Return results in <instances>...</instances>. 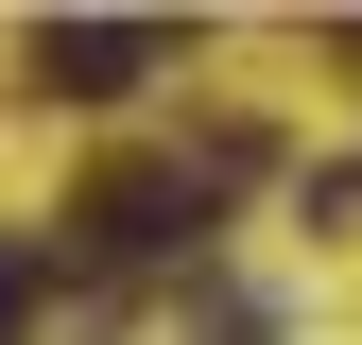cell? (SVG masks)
<instances>
[{"mask_svg": "<svg viewBox=\"0 0 362 345\" xmlns=\"http://www.w3.org/2000/svg\"><path fill=\"white\" fill-rule=\"evenodd\" d=\"M18 69L52 86V104H139V86L173 69V35H156V18H35Z\"/></svg>", "mask_w": 362, "mask_h": 345, "instance_id": "1", "label": "cell"}, {"mask_svg": "<svg viewBox=\"0 0 362 345\" xmlns=\"http://www.w3.org/2000/svg\"><path fill=\"white\" fill-rule=\"evenodd\" d=\"M69 225H86V242H121V259H156V242H207V172H104Z\"/></svg>", "mask_w": 362, "mask_h": 345, "instance_id": "2", "label": "cell"}, {"mask_svg": "<svg viewBox=\"0 0 362 345\" xmlns=\"http://www.w3.org/2000/svg\"><path fill=\"white\" fill-rule=\"evenodd\" d=\"M35 276H52V259H35V242H0V345L35 328Z\"/></svg>", "mask_w": 362, "mask_h": 345, "instance_id": "3", "label": "cell"}]
</instances>
